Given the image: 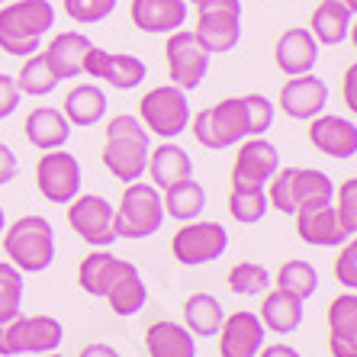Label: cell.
<instances>
[{
    "instance_id": "1",
    "label": "cell",
    "mask_w": 357,
    "mask_h": 357,
    "mask_svg": "<svg viewBox=\"0 0 357 357\" xmlns=\"http://www.w3.org/2000/svg\"><path fill=\"white\" fill-rule=\"evenodd\" d=\"M151 135L139 116L119 113L107 123V142H103V167L123 183H135L149 171Z\"/></svg>"
},
{
    "instance_id": "2",
    "label": "cell",
    "mask_w": 357,
    "mask_h": 357,
    "mask_svg": "<svg viewBox=\"0 0 357 357\" xmlns=\"http://www.w3.org/2000/svg\"><path fill=\"white\" fill-rule=\"evenodd\" d=\"M55 26V7L49 0H10L0 7V49L17 59L42 52V36Z\"/></svg>"
},
{
    "instance_id": "3",
    "label": "cell",
    "mask_w": 357,
    "mask_h": 357,
    "mask_svg": "<svg viewBox=\"0 0 357 357\" xmlns=\"http://www.w3.org/2000/svg\"><path fill=\"white\" fill-rule=\"evenodd\" d=\"M7 261L23 274H42L55 264V229L45 216H20L3 229Z\"/></svg>"
},
{
    "instance_id": "4",
    "label": "cell",
    "mask_w": 357,
    "mask_h": 357,
    "mask_svg": "<svg viewBox=\"0 0 357 357\" xmlns=\"http://www.w3.org/2000/svg\"><path fill=\"white\" fill-rule=\"evenodd\" d=\"M271 209L296 216L303 206H325L335 199V181L316 167H280L267 183Z\"/></svg>"
},
{
    "instance_id": "5",
    "label": "cell",
    "mask_w": 357,
    "mask_h": 357,
    "mask_svg": "<svg viewBox=\"0 0 357 357\" xmlns=\"http://www.w3.org/2000/svg\"><path fill=\"white\" fill-rule=\"evenodd\" d=\"M165 219L167 216H165V203H161V190L149 181H135L126 183L119 206L113 209V232H116V238L142 241L161 232Z\"/></svg>"
},
{
    "instance_id": "6",
    "label": "cell",
    "mask_w": 357,
    "mask_h": 357,
    "mask_svg": "<svg viewBox=\"0 0 357 357\" xmlns=\"http://www.w3.org/2000/svg\"><path fill=\"white\" fill-rule=\"evenodd\" d=\"M190 132L203 149L213 151L235 149L238 142L251 139V119L245 97H225L219 103H213V107L199 109L190 119Z\"/></svg>"
},
{
    "instance_id": "7",
    "label": "cell",
    "mask_w": 357,
    "mask_h": 357,
    "mask_svg": "<svg viewBox=\"0 0 357 357\" xmlns=\"http://www.w3.org/2000/svg\"><path fill=\"white\" fill-rule=\"evenodd\" d=\"M139 119L149 129V135L174 142L177 135H183L190 129V119H193V109L187 103V91L174 87V84L149 91L139 103Z\"/></svg>"
},
{
    "instance_id": "8",
    "label": "cell",
    "mask_w": 357,
    "mask_h": 357,
    "mask_svg": "<svg viewBox=\"0 0 357 357\" xmlns=\"http://www.w3.org/2000/svg\"><path fill=\"white\" fill-rule=\"evenodd\" d=\"M65 341V325L52 316H17L0 325V357L52 354Z\"/></svg>"
},
{
    "instance_id": "9",
    "label": "cell",
    "mask_w": 357,
    "mask_h": 357,
    "mask_svg": "<svg viewBox=\"0 0 357 357\" xmlns=\"http://www.w3.org/2000/svg\"><path fill=\"white\" fill-rule=\"evenodd\" d=\"M229 251V232L222 222L213 219H193L183 222L171 238V255L177 258V264L183 267H203L219 261Z\"/></svg>"
},
{
    "instance_id": "10",
    "label": "cell",
    "mask_w": 357,
    "mask_h": 357,
    "mask_svg": "<svg viewBox=\"0 0 357 357\" xmlns=\"http://www.w3.org/2000/svg\"><path fill=\"white\" fill-rule=\"evenodd\" d=\"M280 171V151L267 135H251L238 142V155L232 165V190H267Z\"/></svg>"
},
{
    "instance_id": "11",
    "label": "cell",
    "mask_w": 357,
    "mask_h": 357,
    "mask_svg": "<svg viewBox=\"0 0 357 357\" xmlns=\"http://www.w3.org/2000/svg\"><path fill=\"white\" fill-rule=\"evenodd\" d=\"M81 161L68 155L65 149L45 151L36 165V190L42 193V199L59 203V206H68L81 193Z\"/></svg>"
},
{
    "instance_id": "12",
    "label": "cell",
    "mask_w": 357,
    "mask_h": 357,
    "mask_svg": "<svg viewBox=\"0 0 357 357\" xmlns=\"http://www.w3.org/2000/svg\"><path fill=\"white\" fill-rule=\"evenodd\" d=\"M165 59H167V77H171V84L190 93L203 84L213 55L199 45L193 33L177 29V33H171L165 42Z\"/></svg>"
},
{
    "instance_id": "13",
    "label": "cell",
    "mask_w": 357,
    "mask_h": 357,
    "mask_svg": "<svg viewBox=\"0 0 357 357\" xmlns=\"http://www.w3.org/2000/svg\"><path fill=\"white\" fill-rule=\"evenodd\" d=\"M113 209L107 197L100 193H77L68 203V225L81 235L91 248H109L116 241L113 232Z\"/></svg>"
},
{
    "instance_id": "14",
    "label": "cell",
    "mask_w": 357,
    "mask_h": 357,
    "mask_svg": "<svg viewBox=\"0 0 357 357\" xmlns=\"http://www.w3.org/2000/svg\"><path fill=\"white\" fill-rule=\"evenodd\" d=\"M84 75L107 81L113 91H135L149 77V65L135 55H126V52H107L93 45L84 59Z\"/></svg>"
},
{
    "instance_id": "15",
    "label": "cell",
    "mask_w": 357,
    "mask_h": 357,
    "mask_svg": "<svg viewBox=\"0 0 357 357\" xmlns=\"http://www.w3.org/2000/svg\"><path fill=\"white\" fill-rule=\"evenodd\" d=\"M328 84L316 75H299V77H290V81L280 87V109L287 113L290 119H299V123H309V119H316L325 113L328 107Z\"/></svg>"
},
{
    "instance_id": "16",
    "label": "cell",
    "mask_w": 357,
    "mask_h": 357,
    "mask_svg": "<svg viewBox=\"0 0 357 357\" xmlns=\"http://www.w3.org/2000/svg\"><path fill=\"white\" fill-rule=\"evenodd\" d=\"M264 322L251 309L225 316L219 328V357H258V351L264 348Z\"/></svg>"
},
{
    "instance_id": "17",
    "label": "cell",
    "mask_w": 357,
    "mask_h": 357,
    "mask_svg": "<svg viewBox=\"0 0 357 357\" xmlns=\"http://www.w3.org/2000/svg\"><path fill=\"white\" fill-rule=\"evenodd\" d=\"M309 142H312V149L328 155V158L348 161L357 155V123L322 113V116L309 119Z\"/></svg>"
},
{
    "instance_id": "18",
    "label": "cell",
    "mask_w": 357,
    "mask_h": 357,
    "mask_svg": "<svg viewBox=\"0 0 357 357\" xmlns=\"http://www.w3.org/2000/svg\"><path fill=\"white\" fill-rule=\"evenodd\" d=\"M274 61L287 77L312 75L319 65V42L306 26H293L287 33H280L274 45Z\"/></svg>"
},
{
    "instance_id": "19",
    "label": "cell",
    "mask_w": 357,
    "mask_h": 357,
    "mask_svg": "<svg viewBox=\"0 0 357 357\" xmlns=\"http://www.w3.org/2000/svg\"><path fill=\"white\" fill-rule=\"evenodd\" d=\"M129 17L145 36H171L187 26V0H132Z\"/></svg>"
},
{
    "instance_id": "20",
    "label": "cell",
    "mask_w": 357,
    "mask_h": 357,
    "mask_svg": "<svg viewBox=\"0 0 357 357\" xmlns=\"http://www.w3.org/2000/svg\"><path fill=\"white\" fill-rule=\"evenodd\" d=\"M296 232H299V238L306 241V245H312V248H341V245L351 238V235L344 232V225H341L332 203L299 209Z\"/></svg>"
},
{
    "instance_id": "21",
    "label": "cell",
    "mask_w": 357,
    "mask_h": 357,
    "mask_svg": "<svg viewBox=\"0 0 357 357\" xmlns=\"http://www.w3.org/2000/svg\"><path fill=\"white\" fill-rule=\"evenodd\" d=\"M328 351L332 357H357V293H341L328 303Z\"/></svg>"
},
{
    "instance_id": "22",
    "label": "cell",
    "mask_w": 357,
    "mask_h": 357,
    "mask_svg": "<svg viewBox=\"0 0 357 357\" xmlns=\"http://www.w3.org/2000/svg\"><path fill=\"white\" fill-rule=\"evenodd\" d=\"M91 49H93V42L84 33L65 29V33H59L49 42V49L42 52V55H45L52 75L59 77V81H71V77L84 75V59H87V52Z\"/></svg>"
},
{
    "instance_id": "23",
    "label": "cell",
    "mask_w": 357,
    "mask_h": 357,
    "mask_svg": "<svg viewBox=\"0 0 357 357\" xmlns=\"http://www.w3.org/2000/svg\"><path fill=\"white\" fill-rule=\"evenodd\" d=\"M103 299L109 303V312L119 319H132L145 309V303H149V287H145L142 271L132 264V261H123L116 280H113V287L107 290Z\"/></svg>"
},
{
    "instance_id": "24",
    "label": "cell",
    "mask_w": 357,
    "mask_h": 357,
    "mask_svg": "<svg viewBox=\"0 0 357 357\" xmlns=\"http://www.w3.org/2000/svg\"><path fill=\"white\" fill-rule=\"evenodd\" d=\"M23 132L26 142L39 151H55V149H65L68 139H71V123L61 109L55 107H36L23 123Z\"/></svg>"
},
{
    "instance_id": "25",
    "label": "cell",
    "mask_w": 357,
    "mask_h": 357,
    "mask_svg": "<svg viewBox=\"0 0 357 357\" xmlns=\"http://www.w3.org/2000/svg\"><path fill=\"white\" fill-rule=\"evenodd\" d=\"M193 36L209 55H225L241 42V13H197Z\"/></svg>"
},
{
    "instance_id": "26",
    "label": "cell",
    "mask_w": 357,
    "mask_h": 357,
    "mask_svg": "<svg viewBox=\"0 0 357 357\" xmlns=\"http://www.w3.org/2000/svg\"><path fill=\"white\" fill-rule=\"evenodd\" d=\"M151 177L149 183H155L158 190H167L181 181H190L193 177V158L177 145V142H161L158 149H151L149 155V171Z\"/></svg>"
},
{
    "instance_id": "27",
    "label": "cell",
    "mask_w": 357,
    "mask_h": 357,
    "mask_svg": "<svg viewBox=\"0 0 357 357\" xmlns=\"http://www.w3.org/2000/svg\"><path fill=\"white\" fill-rule=\"evenodd\" d=\"M145 351H149V357H197V338L187 332L183 322L161 319V322L149 325Z\"/></svg>"
},
{
    "instance_id": "28",
    "label": "cell",
    "mask_w": 357,
    "mask_h": 357,
    "mask_svg": "<svg viewBox=\"0 0 357 357\" xmlns=\"http://www.w3.org/2000/svg\"><path fill=\"white\" fill-rule=\"evenodd\" d=\"M258 319L264 322L267 332L274 335H293L306 319V303L283 290H267L264 293V306H261Z\"/></svg>"
},
{
    "instance_id": "29",
    "label": "cell",
    "mask_w": 357,
    "mask_h": 357,
    "mask_svg": "<svg viewBox=\"0 0 357 357\" xmlns=\"http://www.w3.org/2000/svg\"><path fill=\"white\" fill-rule=\"evenodd\" d=\"M107 93L97 84H75L65 97V107L61 113L68 116L71 126H81V129H91V126L103 123L107 119Z\"/></svg>"
},
{
    "instance_id": "30",
    "label": "cell",
    "mask_w": 357,
    "mask_h": 357,
    "mask_svg": "<svg viewBox=\"0 0 357 357\" xmlns=\"http://www.w3.org/2000/svg\"><path fill=\"white\" fill-rule=\"evenodd\" d=\"M119 267H123V258H116V255L107 248H93L91 255L81 261V267H77V283H81V290L87 293V296L103 299L107 290L113 287V280H116Z\"/></svg>"
},
{
    "instance_id": "31",
    "label": "cell",
    "mask_w": 357,
    "mask_h": 357,
    "mask_svg": "<svg viewBox=\"0 0 357 357\" xmlns=\"http://www.w3.org/2000/svg\"><path fill=\"white\" fill-rule=\"evenodd\" d=\"M225 322V309L213 293H193L183 299V325L193 338H213Z\"/></svg>"
},
{
    "instance_id": "32",
    "label": "cell",
    "mask_w": 357,
    "mask_h": 357,
    "mask_svg": "<svg viewBox=\"0 0 357 357\" xmlns=\"http://www.w3.org/2000/svg\"><path fill=\"white\" fill-rule=\"evenodd\" d=\"M351 23H354V17H351V10L341 0H322L312 10L309 33L316 36L319 45H341V42H348Z\"/></svg>"
},
{
    "instance_id": "33",
    "label": "cell",
    "mask_w": 357,
    "mask_h": 357,
    "mask_svg": "<svg viewBox=\"0 0 357 357\" xmlns=\"http://www.w3.org/2000/svg\"><path fill=\"white\" fill-rule=\"evenodd\" d=\"M161 203H165V216L177 219V222H193L206 209V190H203V183H197L190 177V181H181L174 187H167Z\"/></svg>"
},
{
    "instance_id": "34",
    "label": "cell",
    "mask_w": 357,
    "mask_h": 357,
    "mask_svg": "<svg viewBox=\"0 0 357 357\" xmlns=\"http://www.w3.org/2000/svg\"><path fill=\"white\" fill-rule=\"evenodd\" d=\"M274 287L306 303V299L316 296V290H319V271L303 258L283 261L280 271H277V277H274Z\"/></svg>"
},
{
    "instance_id": "35",
    "label": "cell",
    "mask_w": 357,
    "mask_h": 357,
    "mask_svg": "<svg viewBox=\"0 0 357 357\" xmlns=\"http://www.w3.org/2000/svg\"><path fill=\"white\" fill-rule=\"evenodd\" d=\"M17 87L23 97H49L59 87V77L52 75V68L42 52L23 59V68H20V75H17Z\"/></svg>"
},
{
    "instance_id": "36",
    "label": "cell",
    "mask_w": 357,
    "mask_h": 357,
    "mask_svg": "<svg viewBox=\"0 0 357 357\" xmlns=\"http://www.w3.org/2000/svg\"><path fill=\"white\" fill-rule=\"evenodd\" d=\"M271 287H274L271 271L264 264H258V261H238L229 271V290L235 296H264Z\"/></svg>"
},
{
    "instance_id": "37",
    "label": "cell",
    "mask_w": 357,
    "mask_h": 357,
    "mask_svg": "<svg viewBox=\"0 0 357 357\" xmlns=\"http://www.w3.org/2000/svg\"><path fill=\"white\" fill-rule=\"evenodd\" d=\"M23 271L10 261H0V325L23 316Z\"/></svg>"
},
{
    "instance_id": "38",
    "label": "cell",
    "mask_w": 357,
    "mask_h": 357,
    "mask_svg": "<svg viewBox=\"0 0 357 357\" xmlns=\"http://www.w3.org/2000/svg\"><path fill=\"white\" fill-rule=\"evenodd\" d=\"M271 209L267 190H232L229 193V213L238 225H258Z\"/></svg>"
},
{
    "instance_id": "39",
    "label": "cell",
    "mask_w": 357,
    "mask_h": 357,
    "mask_svg": "<svg viewBox=\"0 0 357 357\" xmlns=\"http://www.w3.org/2000/svg\"><path fill=\"white\" fill-rule=\"evenodd\" d=\"M119 0H61V7L77 26H93L103 23L107 17H113Z\"/></svg>"
},
{
    "instance_id": "40",
    "label": "cell",
    "mask_w": 357,
    "mask_h": 357,
    "mask_svg": "<svg viewBox=\"0 0 357 357\" xmlns=\"http://www.w3.org/2000/svg\"><path fill=\"white\" fill-rule=\"evenodd\" d=\"M332 206L344 225V232L357 235V177H348V181H341V187H335Z\"/></svg>"
},
{
    "instance_id": "41",
    "label": "cell",
    "mask_w": 357,
    "mask_h": 357,
    "mask_svg": "<svg viewBox=\"0 0 357 357\" xmlns=\"http://www.w3.org/2000/svg\"><path fill=\"white\" fill-rule=\"evenodd\" d=\"M245 107H248V119H251V135H267L274 129L277 119L274 100H267L264 93H245Z\"/></svg>"
},
{
    "instance_id": "42",
    "label": "cell",
    "mask_w": 357,
    "mask_h": 357,
    "mask_svg": "<svg viewBox=\"0 0 357 357\" xmlns=\"http://www.w3.org/2000/svg\"><path fill=\"white\" fill-rule=\"evenodd\" d=\"M335 277L344 290L357 293V235H351L344 245H341L338 258H335Z\"/></svg>"
},
{
    "instance_id": "43",
    "label": "cell",
    "mask_w": 357,
    "mask_h": 357,
    "mask_svg": "<svg viewBox=\"0 0 357 357\" xmlns=\"http://www.w3.org/2000/svg\"><path fill=\"white\" fill-rule=\"evenodd\" d=\"M20 100H23V93H20V87H17V77L0 75V119L13 116L20 107Z\"/></svg>"
},
{
    "instance_id": "44",
    "label": "cell",
    "mask_w": 357,
    "mask_h": 357,
    "mask_svg": "<svg viewBox=\"0 0 357 357\" xmlns=\"http://www.w3.org/2000/svg\"><path fill=\"white\" fill-rule=\"evenodd\" d=\"M20 174V161L13 155V149H7L3 142H0V187H7L10 181H17Z\"/></svg>"
},
{
    "instance_id": "45",
    "label": "cell",
    "mask_w": 357,
    "mask_h": 357,
    "mask_svg": "<svg viewBox=\"0 0 357 357\" xmlns=\"http://www.w3.org/2000/svg\"><path fill=\"white\" fill-rule=\"evenodd\" d=\"M341 93H344V103H348V109L357 116V61H354V65H348V71H344Z\"/></svg>"
},
{
    "instance_id": "46",
    "label": "cell",
    "mask_w": 357,
    "mask_h": 357,
    "mask_svg": "<svg viewBox=\"0 0 357 357\" xmlns=\"http://www.w3.org/2000/svg\"><path fill=\"white\" fill-rule=\"evenodd\" d=\"M77 357H123L113 344H103V341H93V344H87V348H81V354Z\"/></svg>"
},
{
    "instance_id": "47",
    "label": "cell",
    "mask_w": 357,
    "mask_h": 357,
    "mask_svg": "<svg viewBox=\"0 0 357 357\" xmlns=\"http://www.w3.org/2000/svg\"><path fill=\"white\" fill-rule=\"evenodd\" d=\"M258 357H303V354H299L293 344H283L280 341V344H264V348L258 351Z\"/></svg>"
},
{
    "instance_id": "48",
    "label": "cell",
    "mask_w": 357,
    "mask_h": 357,
    "mask_svg": "<svg viewBox=\"0 0 357 357\" xmlns=\"http://www.w3.org/2000/svg\"><path fill=\"white\" fill-rule=\"evenodd\" d=\"M348 39H351V45H354V49H357V20H354V23H351V33H348Z\"/></svg>"
},
{
    "instance_id": "49",
    "label": "cell",
    "mask_w": 357,
    "mask_h": 357,
    "mask_svg": "<svg viewBox=\"0 0 357 357\" xmlns=\"http://www.w3.org/2000/svg\"><path fill=\"white\" fill-rule=\"evenodd\" d=\"M341 3L351 10V17H357V0H341Z\"/></svg>"
},
{
    "instance_id": "50",
    "label": "cell",
    "mask_w": 357,
    "mask_h": 357,
    "mask_svg": "<svg viewBox=\"0 0 357 357\" xmlns=\"http://www.w3.org/2000/svg\"><path fill=\"white\" fill-rule=\"evenodd\" d=\"M3 229H7V216H3V206H0V238H3Z\"/></svg>"
},
{
    "instance_id": "51",
    "label": "cell",
    "mask_w": 357,
    "mask_h": 357,
    "mask_svg": "<svg viewBox=\"0 0 357 357\" xmlns=\"http://www.w3.org/2000/svg\"><path fill=\"white\" fill-rule=\"evenodd\" d=\"M42 357H61V354H59V351H52V354H42Z\"/></svg>"
},
{
    "instance_id": "52",
    "label": "cell",
    "mask_w": 357,
    "mask_h": 357,
    "mask_svg": "<svg viewBox=\"0 0 357 357\" xmlns=\"http://www.w3.org/2000/svg\"><path fill=\"white\" fill-rule=\"evenodd\" d=\"M3 3H10V0H0V7H3Z\"/></svg>"
},
{
    "instance_id": "53",
    "label": "cell",
    "mask_w": 357,
    "mask_h": 357,
    "mask_svg": "<svg viewBox=\"0 0 357 357\" xmlns=\"http://www.w3.org/2000/svg\"><path fill=\"white\" fill-rule=\"evenodd\" d=\"M187 3H193V0H187Z\"/></svg>"
}]
</instances>
